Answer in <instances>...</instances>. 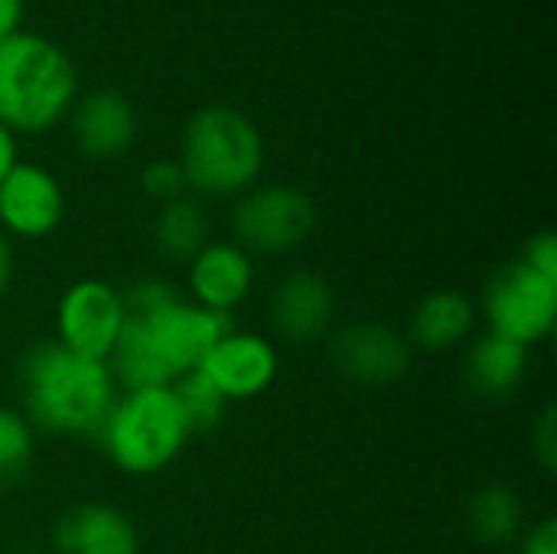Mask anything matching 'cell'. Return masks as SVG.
Instances as JSON below:
<instances>
[{
	"instance_id": "obj_1",
	"label": "cell",
	"mask_w": 557,
	"mask_h": 554,
	"mask_svg": "<svg viewBox=\"0 0 557 554\" xmlns=\"http://www.w3.org/2000/svg\"><path fill=\"white\" fill-rule=\"evenodd\" d=\"M26 421L49 434L98 438L117 395L108 362L78 356L59 340H42L20 362Z\"/></svg>"
},
{
	"instance_id": "obj_2",
	"label": "cell",
	"mask_w": 557,
	"mask_h": 554,
	"mask_svg": "<svg viewBox=\"0 0 557 554\" xmlns=\"http://www.w3.org/2000/svg\"><path fill=\"white\" fill-rule=\"evenodd\" d=\"M78 98V75L59 42L13 33L0 42V124L13 134L55 127Z\"/></svg>"
},
{
	"instance_id": "obj_3",
	"label": "cell",
	"mask_w": 557,
	"mask_h": 554,
	"mask_svg": "<svg viewBox=\"0 0 557 554\" xmlns=\"http://www.w3.org/2000/svg\"><path fill=\"white\" fill-rule=\"evenodd\" d=\"M264 163L261 131L248 114L228 104L199 108L180 140V167L186 183L206 196L248 193Z\"/></svg>"
},
{
	"instance_id": "obj_4",
	"label": "cell",
	"mask_w": 557,
	"mask_h": 554,
	"mask_svg": "<svg viewBox=\"0 0 557 554\" xmlns=\"http://www.w3.org/2000/svg\"><path fill=\"white\" fill-rule=\"evenodd\" d=\"M189 424L170 385L127 392L114 402L98 441L104 454L127 473L147 477L180 457L189 441Z\"/></svg>"
},
{
	"instance_id": "obj_5",
	"label": "cell",
	"mask_w": 557,
	"mask_h": 554,
	"mask_svg": "<svg viewBox=\"0 0 557 554\" xmlns=\"http://www.w3.org/2000/svg\"><path fill=\"white\" fill-rule=\"evenodd\" d=\"M127 327L137 333V340L144 343V349L170 385L180 376L199 369L206 353L235 330L232 313L206 310L199 304H186L183 297L160 307L157 313L127 317Z\"/></svg>"
},
{
	"instance_id": "obj_6",
	"label": "cell",
	"mask_w": 557,
	"mask_h": 554,
	"mask_svg": "<svg viewBox=\"0 0 557 554\" xmlns=\"http://www.w3.org/2000/svg\"><path fill=\"white\" fill-rule=\"evenodd\" d=\"M317 225L313 199L297 186H258L248 189L232 209L235 245L258 255H284L307 242Z\"/></svg>"
},
{
	"instance_id": "obj_7",
	"label": "cell",
	"mask_w": 557,
	"mask_h": 554,
	"mask_svg": "<svg viewBox=\"0 0 557 554\" xmlns=\"http://www.w3.org/2000/svg\"><path fill=\"white\" fill-rule=\"evenodd\" d=\"M483 310L490 333H499L512 343L535 346L555 330L557 281L532 271L525 261L506 264L483 294Z\"/></svg>"
},
{
	"instance_id": "obj_8",
	"label": "cell",
	"mask_w": 557,
	"mask_h": 554,
	"mask_svg": "<svg viewBox=\"0 0 557 554\" xmlns=\"http://www.w3.org/2000/svg\"><path fill=\"white\" fill-rule=\"evenodd\" d=\"M124 320V297L108 281H78L59 300V343L78 356L108 362Z\"/></svg>"
},
{
	"instance_id": "obj_9",
	"label": "cell",
	"mask_w": 557,
	"mask_h": 554,
	"mask_svg": "<svg viewBox=\"0 0 557 554\" xmlns=\"http://www.w3.org/2000/svg\"><path fill=\"white\" fill-rule=\"evenodd\" d=\"M330 359L339 376L362 385H388L408 372L411 343L385 323H349L330 343Z\"/></svg>"
},
{
	"instance_id": "obj_10",
	"label": "cell",
	"mask_w": 557,
	"mask_h": 554,
	"mask_svg": "<svg viewBox=\"0 0 557 554\" xmlns=\"http://www.w3.org/2000/svg\"><path fill=\"white\" fill-rule=\"evenodd\" d=\"M65 216L59 180L36 163H20L0 180V225L20 238H46Z\"/></svg>"
},
{
	"instance_id": "obj_11",
	"label": "cell",
	"mask_w": 557,
	"mask_h": 554,
	"mask_svg": "<svg viewBox=\"0 0 557 554\" xmlns=\"http://www.w3.org/2000/svg\"><path fill=\"white\" fill-rule=\"evenodd\" d=\"M69 127L88 160H117L137 137V111L117 88H91L72 101Z\"/></svg>"
},
{
	"instance_id": "obj_12",
	"label": "cell",
	"mask_w": 557,
	"mask_h": 554,
	"mask_svg": "<svg viewBox=\"0 0 557 554\" xmlns=\"http://www.w3.org/2000/svg\"><path fill=\"white\" fill-rule=\"evenodd\" d=\"M199 372L222 392L225 402L255 398L274 382L277 353L264 336L232 330L225 340H219L206 353V359L199 362Z\"/></svg>"
},
{
	"instance_id": "obj_13",
	"label": "cell",
	"mask_w": 557,
	"mask_h": 554,
	"mask_svg": "<svg viewBox=\"0 0 557 554\" xmlns=\"http://www.w3.org/2000/svg\"><path fill=\"white\" fill-rule=\"evenodd\" d=\"M336 313V297L326 278L313 271H290L271 297V323L281 340L294 346L317 343Z\"/></svg>"
},
{
	"instance_id": "obj_14",
	"label": "cell",
	"mask_w": 557,
	"mask_h": 554,
	"mask_svg": "<svg viewBox=\"0 0 557 554\" xmlns=\"http://www.w3.org/2000/svg\"><path fill=\"white\" fill-rule=\"evenodd\" d=\"M52 549L59 554H140V539L121 509L82 503L55 522Z\"/></svg>"
},
{
	"instance_id": "obj_15",
	"label": "cell",
	"mask_w": 557,
	"mask_h": 554,
	"mask_svg": "<svg viewBox=\"0 0 557 554\" xmlns=\"http://www.w3.org/2000/svg\"><path fill=\"white\" fill-rule=\"evenodd\" d=\"M255 281V268L245 248L235 242H209L193 261H189V287L199 307L232 313L238 307Z\"/></svg>"
},
{
	"instance_id": "obj_16",
	"label": "cell",
	"mask_w": 557,
	"mask_h": 554,
	"mask_svg": "<svg viewBox=\"0 0 557 554\" xmlns=\"http://www.w3.org/2000/svg\"><path fill=\"white\" fill-rule=\"evenodd\" d=\"M529 372V346L512 343L499 333H486L480 336L463 362V376L467 385L476 398L486 402H499L519 392V385L525 382Z\"/></svg>"
},
{
	"instance_id": "obj_17",
	"label": "cell",
	"mask_w": 557,
	"mask_h": 554,
	"mask_svg": "<svg viewBox=\"0 0 557 554\" xmlns=\"http://www.w3.org/2000/svg\"><path fill=\"white\" fill-rule=\"evenodd\" d=\"M473 323L476 310L470 297H463L460 291H434L411 313V343L441 353L463 343L473 333Z\"/></svg>"
},
{
	"instance_id": "obj_18",
	"label": "cell",
	"mask_w": 557,
	"mask_h": 554,
	"mask_svg": "<svg viewBox=\"0 0 557 554\" xmlns=\"http://www.w3.org/2000/svg\"><path fill=\"white\" fill-rule=\"evenodd\" d=\"M153 245L170 261H193L209 245L206 209L189 196L163 202L153 222Z\"/></svg>"
},
{
	"instance_id": "obj_19",
	"label": "cell",
	"mask_w": 557,
	"mask_h": 554,
	"mask_svg": "<svg viewBox=\"0 0 557 554\" xmlns=\"http://www.w3.org/2000/svg\"><path fill=\"white\" fill-rule=\"evenodd\" d=\"M467 522L480 542L506 545L522 529V503H519L516 490H509V487H499V483L483 487L473 493V500L467 506Z\"/></svg>"
},
{
	"instance_id": "obj_20",
	"label": "cell",
	"mask_w": 557,
	"mask_h": 554,
	"mask_svg": "<svg viewBox=\"0 0 557 554\" xmlns=\"http://www.w3.org/2000/svg\"><path fill=\"white\" fill-rule=\"evenodd\" d=\"M170 389H173L176 405H180V411H183V418L189 424V434H206V431H215L222 424L228 402L222 398V392L199 369L180 376Z\"/></svg>"
},
{
	"instance_id": "obj_21",
	"label": "cell",
	"mask_w": 557,
	"mask_h": 554,
	"mask_svg": "<svg viewBox=\"0 0 557 554\" xmlns=\"http://www.w3.org/2000/svg\"><path fill=\"white\" fill-rule=\"evenodd\" d=\"M33 464V424L0 408V483H16Z\"/></svg>"
},
{
	"instance_id": "obj_22",
	"label": "cell",
	"mask_w": 557,
	"mask_h": 554,
	"mask_svg": "<svg viewBox=\"0 0 557 554\" xmlns=\"http://www.w3.org/2000/svg\"><path fill=\"white\" fill-rule=\"evenodd\" d=\"M140 186L150 199H157L160 206L163 202H173L186 193V173L180 167V160H153L144 167L140 173Z\"/></svg>"
},
{
	"instance_id": "obj_23",
	"label": "cell",
	"mask_w": 557,
	"mask_h": 554,
	"mask_svg": "<svg viewBox=\"0 0 557 554\" xmlns=\"http://www.w3.org/2000/svg\"><path fill=\"white\" fill-rule=\"evenodd\" d=\"M522 261L532 268V271H539V274H545V278H552L557 281V238L555 232H542V235H535L529 245H525V255H522Z\"/></svg>"
},
{
	"instance_id": "obj_24",
	"label": "cell",
	"mask_w": 557,
	"mask_h": 554,
	"mask_svg": "<svg viewBox=\"0 0 557 554\" xmlns=\"http://www.w3.org/2000/svg\"><path fill=\"white\" fill-rule=\"evenodd\" d=\"M532 444H535V454L542 460V467L552 473L557 467V411L555 408H545V415L539 418L535 431H532Z\"/></svg>"
},
{
	"instance_id": "obj_25",
	"label": "cell",
	"mask_w": 557,
	"mask_h": 554,
	"mask_svg": "<svg viewBox=\"0 0 557 554\" xmlns=\"http://www.w3.org/2000/svg\"><path fill=\"white\" fill-rule=\"evenodd\" d=\"M522 554H557L555 519H545V522H539V526L529 532V539H525V545H522Z\"/></svg>"
},
{
	"instance_id": "obj_26",
	"label": "cell",
	"mask_w": 557,
	"mask_h": 554,
	"mask_svg": "<svg viewBox=\"0 0 557 554\" xmlns=\"http://www.w3.org/2000/svg\"><path fill=\"white\" fill-rule=\"evenodd\" d=\"M23 10L26 0H0V42L23 29Z\"/></svg>"
},
{
	"instance_id": "obj_27",
	"label": "cell",
	"mask_w": 557,
	"mask_h": 554,
	"mask_svg": "<svg viewBox=\"0 0 557 554\" xmlns=\"http://www.w3.org/2000/svg\"><path fill=\"white\" fill-rule=\"evenodd\" d=\"M16 167V134L0 124V180Z\"/></svg>"
},
{
	"instance_id": "obj_28",
	"label": "cell",
	"mask_w": 557,
	"mask_h": 554,
	"mask_svg": "<svg viewBox=\"0 0 557 554\" xmlns=\"http://www.w3.org/2000/svg\"><path fill=\"white\" fill-rule=\"evenodd\" d=\"M10 278H13V248L7 242V232L0 229V294L7 291Z\"/></svg>"
},
{
	"instance_id": "obj_29",
	"label": "cell",
	"mask_w": 557,
	"mask_h": 554,
	"mask_svg": "<svg viewBox=\"0 0 557 554\" xmlns=\"http://www.w3.org/2000/svg\"><path fill=\"white\" fill-rule=\"evenodd\" d=\"M20 554H29V552H20Z\"/></svg>"
}]
</instances>
